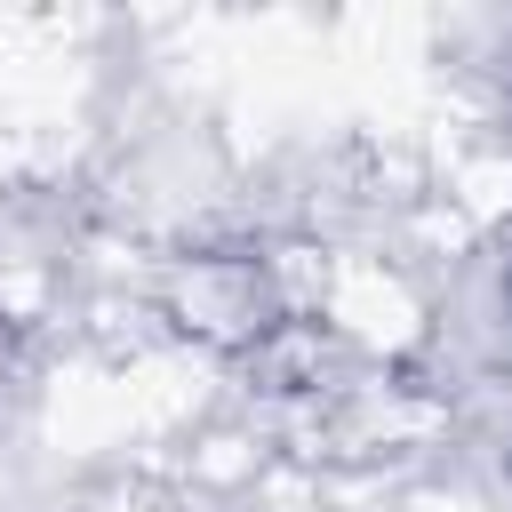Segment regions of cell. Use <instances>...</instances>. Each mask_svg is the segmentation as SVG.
I'll use <instances>...</instances> for the list:
<instances>
[{"mask_svg": "<svg viewBox=\"0 0 512 512\" xmlns=\"http://www.w3.org/2000/svg\"><path fill=\"white\" fill-rule=\"evenodd\" d=\"M504 288H512V280H504Z\"/></svg>", "mask_w": 512, "mask_h": 512, "instance_id": "obj_1", "label": "cell"}]
</instances>
